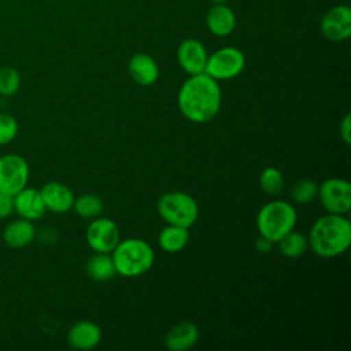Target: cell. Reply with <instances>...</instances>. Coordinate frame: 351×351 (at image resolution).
Wrapping results in <instances>:
<instances>
[{"mask_svg":"<svg viewBox=\"0 0 351 351\" xmlns=\"http://www.w3.org/2000/svg\"><path fill=\"white\" fill-rule=\"evenodd\" d=\"M245 67V56L236 47H222L208 55L204 73L217 81L237 77Z\"/></svg>","mask_w":351,"mask_h":351,"instance_id":"cell-6","label":"cell"},{"mask_svg":"<svg viewBox=\"0 0 351 351\" xmlns=\"http://www.w3.org/2000/svg\"><path fill=\"white\" fill-rule=\"evenodd\" d=\"M178 108L191 122L206 123L219 111L222 93L218 81L206 73L189 75L178 90Z\"/></svg>","mask_w":351,"mask_h":351,"instance_id":"cell-1","label":"cell"},{"mask_svg":"<svg viewBox=\"0 0 351 351\" xmlns=\"http://www.w3.org/2000/svg\"><path fill=\"white\" fill-rule=\"evenodd\" d=\"M104 208L103 200L97 195L92 193H84L74 199L73 210L77 215L82 218H96L101 214Z\"/></svg>","mask_w":351,"mask_h":351,"instance_id":"cell-22","label":"cell"},{"mask_svg":"<svg viewBox=\"0 0 351 351\" xmlns=\"http://www.w3.org/2000/svg\"><path fill=\"white\" fill-rule=\"evenodd\" d=\"M207 51L196 38H185L177 49V60L181 69L189 75L204 73L207 62Z\"/></svg>","mask_w":351,"mask_h":351,"instance_id":"cell-11","label":"cell"},{"mask_svg":"<svg viewBox=\"0 0 351 351\" xmlns=\"http://www.w3.org/2000/svg\"><path fill=\"white\" fill-rule=\"evenodd\" d=\"M321 33L329 41H344L351 36V8L346 4L333 5L321 18Z\"/></svg>","mask_w":351,"mask_h":351,"instance_id":"cell-10","label":"cell"},{"mask_svg":"<svg viewBox=\"0 0 351 351\" xmlns=\"http://www.w3.org/2000/svg\"><path fill=\"white\" fill-rule=\"evenodd\" d=\"M88 277L95 281H108L117 276V269L112 261V256L107 252L93 254L85 266Z\"/></svg>","mask_w":351,"mask_h":351,"instance_id":"cell-19","label":"cell"},{"mask_svg":"<svg viewBox=\"0 0 351 351\" xmlns=\"http://www.w3.org/2000/svg\"><path fill=\"white\" fill-rule=\"evenodd\" d=\"M322 207L330 214L344 215L351 208V184L343 178H328L317 193Z\"/></svg>","mask_w":351,"mask_h":351,"instance_id":"cell-8","label":"cell"},{"mask_svg":"<svg viewBox=\"0 0 351 351\" xmlns=\"http://www.w3.org/2000/svg\"><path fill=\"white\" fill-rule=\"evenodd\" d=\"M199 340V328L191 321H182L169 329L165 336V346L170 351L191 350Z\"/></svg>","mask_w":351,"mask_h":351,"instance_id":"cell-15","label":"cell"},{"mask_svg":"<svg viewBox=\"0 0 351 351\" xmlns=\"http://www.w3.org/2000/svg\"><path fill=\"white\" fill-rule=\"evenodd\" d=\"M318 193V185L311 180H299L291 188V197L299 204L311 203Z\"/></svg>","mask_w":351,"mask_h":351,"instance_id":"cell-25","label":"cell"},{"mask_svg":"<svg viewBox=\"0 0 351 351\" xmlns=\"http://www.w3.org/2000/svg\"><path fill=\"white\" fill-rule=\"evenodd\" d=\"M101 340V329L92 321L74 324L67 333L69 344L75 350H92Z\"/></svg>","mask_w":351,"mask_h":351,"instance_id":"cell-16","label":"cell"},{"mask_svg":"<svg viewBox=\"0 0 351 351\" xmlns=\"http://www.w3.org/2000/svg\"><path fill=\"white\" fill-rule=\"evenodd\" d=\"M188 241H189L188 229L182 226H176V225H167L159 232V236H158L159 247L169 254L180 252L186 247Z\"/></svg>","mask_w":351,"mask_h":351,"instance_id":"cell-20","label":"cell"},{"mask_svg":"<svg viewBox=\"0 0 351 351\" xmlns=\"http://www.w3.org/2000/svg\"><path fill=\"white\" fill-rule=\"evenodd\" d=\"M214 4H226L228 0H211Z\"/></svg>","mask_w":351,"mask_h":351,"instance_id":"cell-30","label":"cell"},{"mask_svg":"<svg viewBox=\"0 0 351 351\" xmlns=\"http://www.w3.org/2000/svg\"><path fill=\"white\" fill-rule=\"evenodd\" d=\"M128 71L132 80L143 86H149L159 78L158 63L151 55L144 52H137L129 59Z\"/></svg>","mask_w":351,"mask_h":351,"instance_id":"cell-14","label":"cell"},{"mask_svg":"<svg viewBox=\"0 0 351 351\" xmlns=\"http://www.w3.org/2000/svg\"><path fill=\"white\" fill-rule=\"evenodd\" d=\"M308 247L321 258H335L344 254L351 244V223L340 214L318 218L308 233Z\"/></svg>","mask_w":351,"mask_h":351,"instance_id":"cell-2","label":"cell"},{"mask_svg":"<svg viewBox=\"0 0 351 351\" xmlns=\"http://www.w3.org/2000/svg\"><path fill=\"white\" fill-rule=\"evenodd\" d=\"M117 274L123 277H140L147 273L155 259L152 247L143 239L119 240L111 252Z\"/></svg>","mask_w":351,"mask_h":351,"instance_id":"cell-3","label":"cell"},{"mask_svg":"<svg viewBox=\"0 0 351 351\" xmlns=\"http://www.w3.org/2000/svg\"><path fill=\"white\" fill-rule=\"evenodd\" d=\"M207 29L218 37L230 34L236 27V15L226 4H214L206 16Z\"/></svg>","mask_w":351,"mask_h":351,"instance_id":"cell-18","label":"cell"},{"mask_svg":"<svg viewBox=\"0 0 351 351\" xmlns=\"http://www.w3.org/2000/svg\"><path fill=\"white\" fill-rule=\"evenodd\" d=\"M41 197L44 200L45 208L55 214H64L73 208L74 193L73 191L63 182L51 181L43 185L40 189Z\"/></svg>","mask_w":351,"mask_h":351,"instance_id":"cell-12","label":"cell"},{"mask_svg":"<svg viewBox=\"0 0 351 351\" xmlns=\"http://www.w3.org/2000/svg\"><path fill=\"white\" fill-rule=\"evenodd\" d=\"M273 244H274V243H271L269 239H266V237H263V236H259V237L256 239V241H255V250H256L258 252H261V254H267V252L271 250Z\"/></svg>","mask_w":351,"mask_h":351,"instance_id":"cell-29","label":"cell"},{"mask_svg":"<svg viewBox=\"0 0 351 351\" xmlns=\"http://www.w3.org/2000/svg\"><path fill=\"white\" fill-rule=\"evenodd\" d=\"M21 74L12 66L0 67V96H12L19 90Z\"/></svg>","mask_w":351,"mask_h":351,"instance_id":"cell-24","label":"cell"},{"mask_svg":"<svg viewBox=\"0 0 351 351\" xmlns=\"http://www.w3.org/2000/svg\"><path fill=\"white\" fill-rule=\"evenodd\" d=\"M277 244H278L280 252L284 256L291 258V259L302 256L308 248L307 237L295 230H291L289 233H287L282 239H280L277 241Z\"/></svg>","mask_w":351,"mask_h":351,"instance_id":"cell-21","label":"cell"},{"mask_svg":"<svg viewBox=\"0 0 351 351\" xmlns=\"http://www.w3.org/2000/svg\"><path fill=\"white\" fill-rule=\"evenodd\" d=\"M29 173V165L23 156L12 152L0 156V192L14 196L27 186Z\"/></svg>","mask_w":351,"mask_h":351,"instance_id":"cell-7","label":"cell"},{"mask_svg":"<svg viewBox=\"0 0 351 351\" xmlns=\"http://www.w3.org/2000/svg\"><path fill=\"white\" fill-rule=\"evenodd\" d=\"M36 237V228L33 221L18 218L10 221L3 230V240L11 248H23L33 243Z\"/></svg>","mask_w":351,"mask_h":351,"instance_id":"cell-17","label":"cell"},{"mask_svg":"<svg viewBox=\"0 0 351 351\" xmlns=\"http://www.w3.org/2000/svg\"><path fill=\"white\" fill-rule=\"evenodd\" d=\"M19 125L14 115L0 112V145L11 143L18 136Z\"/></svg>","mask_w":351,"mask_h":351,"instance_id":"cell-26","label":"cell"},{"mask_svg":"<svg viewBox=\"0 0 351 351\" xmlns=\"http://www.w3.org/2000/svg\"><path fill=\"white\" fill-rule=\"evenodd\" d=\"M86 243L95 252H112L121 240L118 225L108 218L93 219L86 228Z\"/></svg>","mask_w":351,"mask_h":351,"instance_id":"cell-9","label":"cell"},{"mask_svg":"<svg viewBox=\"0 0 351 351\" xmlns=\"http://www.w3.org/2000/svg\"><path fill=\"white\" fill-rule=\"evenodd\" d=\"M259 185L267 195L277 196L284 189L282 173L273 166L265 167L259 176Z\"/></svg>","mask_w":351,"mask_h":351,"instance_id":"cell-23","label":"cell"},{"mask_svg":"<svg viewBox=\"0 0 351 351\" xmlns=\"http://www.w3.org/2000/svg\"><path fill=\"white\" fill-rule=\"evenodd\" d=\"M298 214L293 206L285 200H271L263 204L256 215L259 236L277 243L287 233L295 229Z\"/></svg>","mask_w":351,"mask_h":351,"instance_id":"cell-4","label":"cell"},{"mask_svg":"<svg viewBox=\"0 0 351 351\" xmlns=\"http://www.w3.org/2000/svg\"><path fill=\"white\" fill-rule=\"evenodd\" d=\"M14 213V197L0 192V219L8 218Z\"/></svg>","mask_w":351,"mask_h":351,"instance_id":"cell-27","label":"cell"},{"mask_svg":"<svg viewBox=\"0 0 351 351\" xmlns=\"http://www.w3.org/2000/svg\"><path fill=\"white\" fill-rule=\"evenodd\" d=\"M14 211L25 219L37 221L43 218L47 208L38 189L25 186L14 196Z\"/></svg>","mask_w":351,"mask_h":351,"instance_id":"cell-13","label":"cell"},{"mask_svg":"<svg viewBox=\"0 0 351 351\" xmlns=\"http://www.w3.org/2000/svg\"><path fill=\"white\" fill-rule=\"evenodd\" d=\"M158 214L167 225L189 229L199 217L197 202L188 193L173 191L163 193L156 204Z\"/></svg>","mask_w":351,"mask_h":351,"instance_id":"cell-5","label":"cell"},{"mask_svg":"<svg viewBox=\"0 0 351 351\" xmlns=\"http://www.w3.org/2000/svg\"><path fill=\"white\" fill-rule=\"evenodd\" d=\"M339 130H340V137H341V140H343L347 145H350V144H351V115H350V114H346V115H344V118H343L341 122H340Z\"/></svg>","mask_w":351,"mask_h":351,"instance_id":"cell-28","label":"cell"}]
</instances>
